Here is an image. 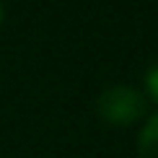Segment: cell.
I'll use <instances>...</instances> for the list:
<instances>
[{
	"instance_id": "cell-3",
	"label": "cell",
	"mask_w": 158,
	"mask_h": 158,
	"mask_svg": "<svg viewBox=\"0 0 158 158\" xmlns=\"http://www.w3.org/2000/svg\"><path fill=\"white\" fill-rule=\"evenodd\" d=\"M145 85H148L150 96L158 101V65H153V68L148 70V75H145Z\"/></svg>"
},
{
	"instance_id": "cell-1",
	"label": "cell",
	"mask_w": 158,
	"mask_h": 158,
	"mask_svg": "<svg viewBox=\"0 0 158 158\" xmlns=\"http://www.w3.org/2000/svg\"><path fill=\"white\" fill-rule=\"evenodd\" d=\"M96 109H98V117L106 124L124 127V124L135 122L145 111V98L137 91L127 88V85H114V88H106L98 96Z\"/></svg>"
},
{
	"instance_id": "cell-4",
	"label": "cell",
	"mask_w": 158,
	"mask_h": 158,
	"mask_svg": "<svg viewBox=\"0 0 158 158\" xmlns=\"http://www.w3.org/2000/svg\"><path fill=\"white\" fill-rule=\"evenodd\" d=\"M0 18H3V8H0Z\"/></svg>"
},
{
	"instance_id": "cell-2",
	"label": "cell",
	"mask_w": 158,
	"mask_h": 158,
	"mask_svg": "<svg viewBox=\"0 0 158 158\" xmlns=\"http://www.w3.org/2000/svg\"><path fill=\"white\" fill-rule=\"evenodd\" d=\"M137 158H158V114L143 127L137 137Z\"/></svg>"
}]
</instances>
